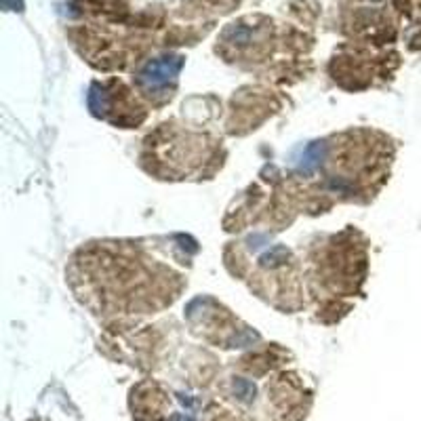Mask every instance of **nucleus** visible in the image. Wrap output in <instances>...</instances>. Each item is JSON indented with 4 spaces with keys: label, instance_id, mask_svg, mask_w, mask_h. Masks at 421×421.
<instances>
[{
    "label": "nucleus",
    "instance_id": "obj_1",
    "mask_svg": "<svg viewBox=\"0 0 421 421\" xmlns=\"http://www.w3.org/2000/svg\"><path fill=\"white\" fill-rule=\"evenodd\" d=\"M182 67V57H160L150 61L142 72H139V80L148 91H162L177 78V72Z\"/></svg>",
    "mask_w": 421,
    "mask_h": 421
},
{
    "label": "nucleus",
    "instance_id": "obj_2",
    "mask_svg": "<svg viewBox=\"0 0 421 421\" xmlns=\"http://www.w3.org/2000/svg\"><path fill=\"white\" fill-rule=\"evenodd\" d=\"M234 392L240 400H251L255 396V385L247 379H236L234 381Z\"/></svg>",
    "mask_w": 421,
    "mask_h": 421
},
{
    "label": "nucleus",
    "instance_id": "obj_3",
    "mask_svg": "<svg viewBox=\"0 0 421 421\" xmlns=\"http://www.w3.org/2000/svg\"><path fill=\"white\" fill-rule=\"evenodd\" d=\"M3 5H5L7 9H13V3H11V0H3ZM15 5H17V7H21L19 0H15Z\"/></svg>",
    "mask_w": 421,
    "mask_h": 421
}]
</instances>
